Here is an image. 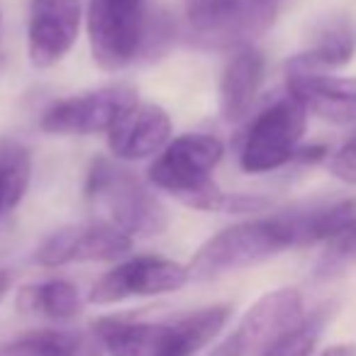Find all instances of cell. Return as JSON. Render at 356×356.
<instances>
[{
  "mask_svg": "<svg viewBox=\"0 0 356 356\" xmlns=\"http://www.w3.org/2000/svg\"><path fill=\"white\" fill-rule=\"evenodd\" d=\"M132 244L134 239L118 227L103 220H90L51 232L35 252V264L44 268H61L69 264L118 261L132 252Z\"/></svg>",
  "mask_w": 356,
  "mask_h": 356,
  "instance_id": "cell-10",
  "label": "cell"
},
{
  "mask_svg": "<svg viewBox=\"0 0 356 356\" xmlns=\"http://www.w3.org/2000/svg\"><path fill=\"white\" fill-rule=\"evenodd\" d=\"M334 307L332 305H322L315 312L305 315L296 327H291L288 332H283L261 356H312L320 339L322 330L330 322Z\"/></svg>",
  "mask_w": 356,
  "mask_h": 356,
  "instance_id": "cell-21",
  "label": "cell"
},
{
  "mask_svg": "<svg viewBox=\"0 0 356 356\" xmlns=\"http://www.w3.org/2000/svg\"><path fill=\"white\" fill-rule=\"evenodd\" d=\"M330 173L334 178H339L341 184L356 186V137L349 139L346 144H341L334 154L330 156Z\"/></svg>",
  "mask_w": 356,
  "mask_h": 356,
  "instance_id": "cell-23",
  "label": "cell"
},
{
  "mask_svg": "<svg viewBox=\"0 0 356 356\" xmlns=\"http://www.w3.org/2000/svg\"><path fill=\"white\" fill-rule=\"evenodd\" d=\"M273 3H278V0H273Z\"/></svg>",
  "mask_w": 356,
  "mask_h": 356,
  "instance_id": "cell-30",
  "label": "cell"
},
{
  "mask_svg": "<svg viewBox=\"0 0 356 356\" xmlns=\"http://www.w3.org/2000/svg\"><path fill=\"white\" fill-rule=\"evenodd\" d=\"M0 25H3V13H0Z\"/></svg>",
  "mask_w": 356,
  "mask_h": 356,
  "instance_id": "cell-29",
  "label": "cell"
},
{
  "mask_svg": "<svg viewBox=\"0 0 356 356\" xmlns=\"http://www.w3.org/2000/svg\"><path fill=\"white\" fill-rule=\"evenodd\" d=\"M15 305L25 315H42L54 322H69L83 312V298L71 281L49 278L44 283L20 288Z\"/></svg>",
  "mask_w": 356,
  "mask_h": 356,
  "instance_id": "cell-18",
  "label": "cell"
},
{
  "mask_svg": "<svg viewBox=\"0 0 356 356\" xmlns=\"http://www.w3.org/2000/svg\"><path fill=\"white\" fill-rule=\"evenodd\" d=\"M288 249H293V237L281 215L242 220L200 244L188 264L191 281H215L220 276L268 261Z\"/></svg>",
  "mask_w": 356,
  "mask_h": 356,
  "instance_id": "cell-4",
  "label": "cell"
},
{
  "mask_svg": "<svg viewBox=\"0 0 356 356\" xmlns=\"http://www.w3.org/2000/svg\"><path fill=\"white\" fill-rule=\"evenodd\" d=\"M188 44L208 51L254 47L276 20L273 0H184Z\"/></svg>",
  "mask_w": 356,
  "mask_h": 356,
  "instance_id": "cell-5",
  "label": "cell"
},
{
  "mask_svg": "<svg viewBox=\"0 0 356 356\" xmlns=\"http://www.w3.org/2000/svg\"><path fill=\"white\" fill-rule=\"evenodd\" d=\"M95 220L118 227L127 237H159L168 227V213L161 200L127 168H120L110 159L98 156L90 161L83 186Z\"/></svg>",
  "mask_w": 356,
  "mask_h": 356,
  "instance_id": "cell-3",
  "label": "cell"
},
{
  "mask_svg": "<svg viewBox=\"0 0 356 356\" xmlns=\"http://www.w3.org/2000/svg\"><path fill=\"white\" fill-rule=\"evenodd\" d=\"M137 103V90L132 86H103L98 90H88V93L51 103L42 115L40 129L44 134H59V137L108 134L113 124Z\"/></svg>",
  "mask_w": 356,
  "mask_h": 356,
  "instance_id": "cell-8",
  "label": "cell"
},
{
  "mask_svg": "<svg viewBox=\"0 0 356 356\" xmlns=\"http://www.w3.org/2000/svg\"><path fill=\"white\" fill-rule=\"evenodd\" d=\"M17 339L37 356H105L103 344L93 332L35 330Z\"/></svg>",
  "mask_w": 356,
  "mask_h": 356,
  "instance_id": "cell-20",
  "label": "cell"
},
{
  "mask_svg": "<svg viewBox=\"0 0 356 356\" xmlns=\"http://www.w3.org/2000/svg\"><path fill=\"white\" fill-rule=\"evenodd\" d=\"M320 356H356L354 344H332L320 351Z\"/></svg>",
  "mask_w": 356,
  "mask_h": 356,
  "instance_id": "cell-26",
  "label": "cell"
},
{
  "mask_svg": "<svg viewBox=\"0 0 356 356\" xmlns=\"http://www.w3.org/2000/svg\"><path fill=\"white\" fill-rule=\"evenodd\" d=\"M356 54V27L351 20L327 22L310 47L286 61V71H312L327 74L332 69L346 66Z\"/></svg>",
  "mask_w": 356,
  "mask_h": 356,
  "instance_id": "cell-17",
  "label": "cell"
},
{
  "mask_svg": "<svg viewBox=\"0 0 356 356\" xmlns=\"http://www.w3.org/2000/svg\"><path fill=\"white\" fill-rule=\"evenodd\" d=\"M81 0H32L27 20V56L35 69L56 66L79 40Z\"/></svg>",
  "mask_w": 356,
  "mask_h": 356,
  "instance_id": "cell-12",
  "label": "cell"
},
{
  "mask_svg": "<svg viewBox=\"0 0 356 356\" xmlns=\"http://www.w3.org/2000/svg\"><path fill=\"white\" fill-rule=\"evenodd\" d=\"M266 74V59L257 47H244L229 56L220 79V113L227 122H239L257 103Z\"/></svg>",
  "mask_w": 356,
  "mask_h": 356,
  "instance_id": "cell-15",
  "label": "cell"
},
{
  "mask_svg": "<svg viewBox=\"0 0 356 356\" xmlns=\"http://www.w3.org/2000/svg\"><path fill=\"white\" fill-rule=\"evenodd\" d=\"M32 156L30 149L13 139L0 142V218L17 208L30 191Z\"/></svg>",
  "mask_w": 356,
  "mask_h": 356,
  "instance_id": "cell-19",
  "label": "cell"
},
{
  "mask_svg": "<svg viewBox=\"0 0 356 356\" xmlns=\"http://www.w3.org/2000/svg\"><path fill=\"white\" fill-rule=\"evenodd\" d=\"M225 156V144L215 134L191 132L173 137L147 171L149 184L171 193L186 208L200 213L232 215L234 193L218 186L213 171Z\"/></svg>",
  "mask_w": 356,
  "mask_h": 356,
  "instance_id": "cell-2",
  "label": "cell"
},
{
  "mask_svg": "<svg viewBox=\"0 0 356 356\" xmlns=\"http://www.w3.org/2000/svg\"><path fill=\"white\" fill-rule=\"evenodd\" d=\"M307 127V110L291 93L271 100L239 144V166L247 173H268L296 161Z\"/></svg>",
  "mask_w": 356,
  "mask_h": 356,
  "instance_id": "cell-7",
  "label": "cell"
},
{
  "mask_svg": "<svg viewBox=\"0 0 356 356\" xmlns=\"http://www.w3.org/2000/svg\"><path fill=\"white\" fill-rule=\"evenodd\" d=\"M327 156V147H322V144H310V147H300L296 154V161L300 163H317L322 161V159Z\"/></svg>",
  "mask_w": 356,
  "mask_h": 356,
  "instance_id": "cell-24",
  "label": "cell"
},
{
  "mask_svg": "<svg viewBox=\"0 0 356 356\" xmlns=\"http://www.w3.org/2000/svg\"><path fill=\"white\" fill-rule=\"evenodd\" d=\"M191 283L188 266L166 257L142 254L122 264H115L93 283L88 302L93 305H115L129 298H154L178 293Z\"/></svg>",
  "mask_w": 356,
  "mask_h": 356,
  "instance_id": "cell-9",
  "label": "cell"
},
{
  "mask_svg": "<svg viewBox=\"0 0 356 356\" xmlns=\"http://www.w3.org/2000/svg\"><path fill=\"white\" fill-rule=\"evenodd\" d=\"M232 307L210 305L176 322H134L98 317L90 327L105 356H195L227 327Z\"/></svg>",
  "mask_w": 356,
  "mask_h": 356,
  "instance_id": "cell-1",
  "label": "cell"
},
{
  "mask_svg": "<svg viewBox=\"0 0 356 356\" xmlns=\"http://www.w3.org/2000/svg\"><path fill=\"white\" fill-rule=\"evenodd\" d=\"M356 264V220H351L344 229L325 242L320 259L315 264L317 281H332L349 271Z\"/></svg>",
  "mask_w": 356,
  "mask_h": 356,
  "instance_id": "cell-22",
  "label": "cell"
},
{
  "mask_svg": "<svg viewBox=\"0 0 356 356\" xmlns=\"http://www.w3.org/2000/svg\"><path fill=\"white\" fill-rule=\"evenodd\" d=\"M281 220L286 222L293 237V247H307V244H325L344 229L351 220H356V200H327V203L298 205V208L283 210Z\"/></svg>",
  "mask_w": 356,
  "mask_h": 356,
  "instance_id": "cell-16",
  "label": "cell"
},
{
  "mask_svg": "<svg viewBox=\"0 0 356 356\" xmlns=\"http://www.w3.org/2000/svg\"><path fill=\"white\" fill-rule=\"evenodd\" d=\"M10 288H13V273L8 271V268H0V305H3V300L8 298Z\"/></svg>",
  "mask_w": 356,
  "mask_h": 356,
  "instance_id": "cell-27",
  "label": "cell"
},
{
  "mask_svg": "<svg viewBox=\"0 0 356 356\" xmlns=\"http://www.w3.org/2000/svg\"><path fill=\"white\" fill-rule=\"evenodd\" d=\"M305 317L302 296L296 288H276L264 293L239 320L234 332L225 337L234 356H261L283 332Z\"/></svg>",
  "mask_w": 356,
  "mask_h": 356,
  "instance_id": "cell-11",
  "label": "cell"
},
{
  "mask_svg": "<svg viewBox=\"0 0 356 356\" xmlns=\"http://www.w3.org/2000/svg\"><path fill=\"white\" fill-rule=\"evenodd\" d=\"M86 30L93 61L108 74H118L127 69L147 44V0H88Z\"/></svg>",
  "mask_w": 356,
  "mask_h": 356,
  "instance_id": "cell-6",
  "label": "cell"
},
{
  "mask_svg": "<svg viewBox=\"0 0 356 356\" xmlns=\"http://www.w3.org/2000/svg\"><path fill=\"white\" fill-rule=\"evenodd\" d=\"M208 356H234V354H232V349L227 346V341L222 339V341H218V344H215L213 349L208 351Z\"/></svg>",
  "mask_w": 356,
  "mask_h": 356,
  "instance_id": "cell-28",
  "label": "cell"
},
{
  "mask_svg": "<svg viewBox=\"0 0 356 356\" xmlns=\"http://www.w3.org/2000/svg\"><path fill=\"white\" fill-rule=\"evenodd\" d=\"M0 356H37V354H32V351L27 349L25 344H20V339L15 337L13 341L0 346Z\"/></svg>",
  "mask_w": 356,
  "mask_h": 356,
  "instance_id": "cell-25",
  "label": "cell"
},
{
  "mask_svg": "<svg viewBox=\"0 0 356 356\" xmlns=\"http://www.w3.org/2000/svg\"><path fill=\"white\" fill-rule=\"evenodd\" d=\"M286 88L307 115L337 127H356V79L312 71H286Z\"/></svg>",
  "mask_w": 356,
  "mask_h": 356,
  "instance_id": "cell-13",
  "label": "cell"
},
{
  "mask_svg": "<svg viewBox=\"0 0 356 356\" xmlns=\"http://www.w3.org/2000/svg\"><path fill=\"white\" fill-rule=\"evenodd\" d=\"M173 122L161 105L137 103L108 132V149L120 161L159 156L171 142Z\"/></svg>",
  "mask_w": 356,
  "mask_h": 356,
  "instance_id": "cell-14",
  "label": "cell"
}]
</instances>
